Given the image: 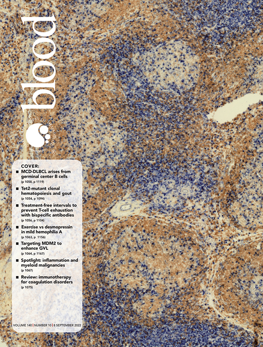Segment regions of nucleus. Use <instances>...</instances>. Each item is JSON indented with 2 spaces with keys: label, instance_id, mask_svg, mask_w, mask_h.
I'll list each match as a JSON object with an SVG mask.
<instances>
[{
  "label": "nucleus",
  "instance_id": "nucleus-4",
  "mask_svg": "<svg viewBox=\"0 0 263 347\" xmlns=\"http://www.w3.org/2000/svg\"><path fill=\"white\" fill-rule=\"evenodd\" d=\"M33 100L40 108H53L55 104V98L50 91L40 89L35 92L33 95Z\"/></svg>",
  "mask_w": 263,
  "mask_h": 347
},
{
  "label": "nucleus",
  "instance_id": "nucleus-3",
  "mask_svg": "<svg viewBox=\"0 0 263 347\" xmlns=\"http://www.w3.org/2000/svg\"><path fill=\"white\" fill-rule=\"evenodd\" d=\"M32 73L37 81L46 83L52 81L55 76L56 69L54 65L47 60H40L33 66Z\"/></svg>",
  "mask_w": 263,
  "mask_h": 347
},
{
  "label": "nucleus",
  "instance_id": "nucleus-2",
  "mask_svg": "<svg viewBox=\"0 0 263 347\" xmlns=\"http://www.w3.org/2000/svg\"><path fill=\"white\" fill-rule=\"evenodd\" d=\"M32 51L36 57L41 59H48L52 57L56 53V46L54 42L48 38L41 37L33 43Z\"/></svg>",
  "mask_w": 263,
  "mask_h": 347
},
{
  "label": "nucleus",
  "instance_id": "nucleus-1",
  "mask_svg": "<svg viewBox=\"0 0 263 347\" xmlns=\"http://www.w3.org/2000/svg\"><path fill=\"white\" fill-rule=\"evenodd\" d=\"M23 23L25 21H33L32 27L33 31L41 37H47L52 35L56 31V25L54 21L56 20L54 16L52 17H21Z\"/></svg>",
  "mask_w": 263,
  "mask_h": 347
}]
</instances>
